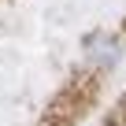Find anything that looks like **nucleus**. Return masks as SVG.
Here are the masks:
<instances>
[{
    "mask_svg": "<svg viewBox=\"0 0 126 126\" xmlns=\"http://www.w3.org/2000/svg\"><path fill=\"white\" fill-rule=\"evenodd\" d=\"M85 56L96 63V67H115L119 56H122V45H119V37H115V33L96 30V33H89V37H85Z\"/></svg>",
    "mask_w": 126,
    "mask_h": 126,
    "instance_id": "obj_1",
    "label": "nucleus"
}]
</instances>
